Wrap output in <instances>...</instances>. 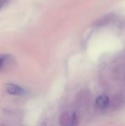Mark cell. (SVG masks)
I'll return each mask as SVG.
<instances>
[{
	"mask_svg": "<svg viewBox=\"0 0 125 126\" xmlns=\"http://www.w3.org/2000/svg\"><path fill=\"white\" fill-rule=\"evenodd\" d=\"M40 126H52V124L50 123L49 120H44V121L41 123Z\"/></svg>",
	"mask_w": 125,
	"mask_h": 126,
	"instance_id": "obj_6",
	"label": "cell"
},
{
	"mask_svg": "<svg viewBox=\"0 0 125 126\" xmlns=\"http://www.w3.org/2000/svg\"><path fill=\"white\" fill-rule=\"evenodd\" d=\"M95 105L98 109L105 110L110 105V99L108 98V96L105 94H101L95 100Z\"/></svg>",
	"mask_w": 125,
	"mask_h": 126,
	"instance_id": "obj_4",
	"label": "cell"
},
{
	"mask_svg": "<svg viewBox=\"0 0 125 126\" xmlns=\"http://www.w3.org/2000/svg\"><path fill=\"white\" fill-rule=\"evenodd\" d=\"M7 2H8V0H0V10L6 4Z\"/></svg>",
	"mask_w": 125,
	"mask_h": 126,
	"instance_id": "obj_7",
	"label": "cell"
},
{
	"mask_svg": "<svg viewBox=\"0 0 125 126\" xmlns=\"http://www.w3.org/2000/svg\"><path fill=\"white\" fill-rule=\"evenodd\" d=\"M6 92L11 95H23L25 94V90L15 83H8L6 85Z\"/></svg>",
	"mask_w": 125,
	"mask_h": 126,
	"instance_id": "obj_2",
	"label": "cell"
},
{
	"mask_svg": "<svg viewBox=\"0 0 125 126\" xmlns=\"http://www.w3.org/2000/svg\"><path fill=\"white\" fill-rule=\"evenodd\" d=\"M13 63V58L9 54H0V71L5 70Z\"/></svg>",
	"mask_w": 125,
	"mask_h": 126,
	"instance_id": "obj_3",
	"label": "cell"
},
{
	"mask_svg": "<svg viewBox=\"0 0 125 126\" xmlns=\"http://www.w3.org/2000/svg\"><path fill=\"white\" fill-rule=\"evenodd\" d=\"M122 103H123V97L121 94H116L115 96L113 97L112 99V102H111V106L112 108L114 110L116 109H118L121 106H122Z\"/></svg>",
	"mask_w": 125,
	"mask_h": 126,
	"instance_id": "obj_5",
	"label": "cell"
},
{
	"mask_svg": "<svg viewBox=\"0 0 125 126\" xmlns=\"http://www.w3.org/2000/svg\"><path fill=\"white\" fill-rule=\"evenodd\" d=\"M60 126H77L79 124V119L75 112L66 111L63 112L59 118Z\"/></svg>",
	"mask_w": 125,
	"mask_h": 126,
	"instance_id": "obj_1",
	"label": "cell"
}]
</instances>
